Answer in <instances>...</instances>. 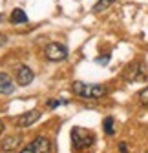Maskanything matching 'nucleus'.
Listing matches in <instances>:
<instances>
[{"instance_id":"20e7f679","label":"nucleus","mask_w":148,"mask_h":153,"mask_svg":"<svg viewBox=\"0 0 148 153\" xmlns=\"http://www.w3.org/2000/svg\"><path fill=\"white\" fill-rule=\"evenodd\" d=\"M51 151V142L46 137H37L31 144H28L20 153H49Z\"/></svg>"},{"instance_id":"f3484780","label":"nucleus","mask_w":148,"mask_h":153,"mask_svg":"<svg viewBox=\"0 0 148 153\" xmlns=\"http://www.w3.org/2000/svg\"><path fill=\"white\" fill-rule=\"evenodd\" d=\"M2 20H4V16H2V15H0V22H2Z\"/></svg>"},{"instance_id":"f257e3e1","label":"nucleus","mask_w":148,"mask_h":153,"mask_svg":"<svg viewBox=\"0 0 148 153\" xmlns=\"http://www.w3.org/2000/svg\"><path fill=\"white\" fill-rule=\"evenodd\" d=\"M73 93L81 99H101L108 93V88L102 84H88V82H75Z\"/></svg>"},{"instance_id":"f8f14e48","label":"nucleus","mask_w":148,"mask_h":153,"mask_svg":"<svg viewBox=\"0 0 148 153\" xmlns=\"http://www.w3.org/2000/svg\"><path fill=\"white\" fill-rule=\"evenodd\" d=\"M139 100H141V104H143V106H146V108H148V88H144V89L139 93Z\"/></svg>"},{"instance_id":"2eb2a0df","label":"nucleus","mask_w":148,"mask_h":153,"mask_svg":"<svg viewBox=\"0 0 148 153\" xmlns=\"http://www.w3.org/2000/svg\"><path fill=\"white\" fill-rule=\"evenodd\" d=\"M6 42H7V38H6L4 35H0V46H4Z\"/></svg>"},{"instance_id":"423d86ee","label":"nucleus","mask_w":148,"mask_h":153,"mask_svg":"<svg viewBox=\"0 0 148 153\" xmlns=\"http://www.w3.org/2000/svg\"><path fill=\"white\" fill-rule=\"evenodd\" d=\"M33 71L28 68V66H18V69H16V82L20 84V86H28V84H31L33 82Z\"/></svg>"},{"instance_id":"9d476101","label":"nucleus","mask_w":148,"mask_h":153,"mask_svg":"<svg viewBox=\"0 0 148 153\" xmlns=\"http://www.w3.org/2000/svg\"><path fill=\"white\" fill-rule=\"evenodd\" d=\"M114 2H115V0H97V4L93 6V11H95V13H101V11L108 9Z\"/></svg>"},{"instance_id":"39448f33","label":"nucleus","mask_w":148,"mask_h":153,"mask_svg":"<svg viewBox=\"0 0 148 153\" xmlns=\"http://www.w3.org/2000/svg\"><path fill=\"white\" fill-rule=\"evenodd\" d=\"M39 119H40V111L39 109H31V111L22 113L20 117L16 119V126L18 128H29V126H33Z\"/></svg>"},{"instance_id":"9b49d317","label":"nucleus","mask_w":148,"mask_h":153,"mask_svg":"<svg viewBox=\"0 0 148 153\" xmlns=\"http://www.w3.org/2000/svg\"><path fill=\"white\" fill-rule=\"evenodd\" d=\"M102 128H104V133H106V135H114V133H115L114 119H112V117H106V119H104V122H102Z\"/></svg>"},{"instance_id":"f03ea898","label":"nucleus","mask_w":148,"mask_h":153,"mask_svg":"<svg viewBox=\"0 0 148 153\" xmlns=\"http://www.w3.org/2000/svg\"><path fill=\"white\" fill-rule=\"evenodd\" d=\"M71 142L75 149H88L93 146L95 142V135L86 128H73L71 129Z\"/></svg>"},{"instance_id":"0eeeda50","label":"nucleus","mask_w":148,"mask_h":153,"mask_svg":"<svg viewBox=\"0 0 148 153\" xmlns=\"http://www.w3.org/2000/svg\"><path fill=\"white\" fill-rule=\"evenodd\" d=\"M15 91V82L11 80V76L7 73H0V93L9 95Z\"/></svg>"},{"instance_id":"6e6552de","label":"nucleus","mask_w":148,"mask_h":153,"mask_svg":"<svg viewBox=\"0 0 148 153\" xmlns=\"http://www.w3.org/2000/svg\"><path fill=\"white\" fill-rule=\"evenodd\" d=\"M18 144H20V137H18V135H9L2 142V151H13Z\"/></svg>"},{"instance_id":"dca6fc26","label":"nucleus","mask_w":148,"mask_h":153,"mask_svg":"<svg viewBox=\"0 0 148 153\" xmlns=\"http://www.w3.org/2000/svg\"><path fill=\"white\" fill-rule=\"evenodd\" d=\"M2 129H4V124H2V122H0V133H2Z\"/></svg>"},{"instance_id":"7ed1b4c3","label":"nucleus","mask_w":148,"mask_h":153,"mask_svg":"<svg viewBox=\"0 0 148 153\" xmlns=\"http://www.w3.org/2000/svg\"><path fill=\"white\" fill-rule=\"evenodd\" d=\"M44 55H46V59H48V60L61 62V60H64L66 56H68V48L62 46V44H59V42H51V44L46 46Z\"/></svg>"},{"instance_id":"1a4fd4ad","label":"nucleus","mask_w":148,"mask_h":153,"mask_svg":"<svg viewBox=\"0 0 148 153\" xmlns=\"http://www.w3.org/2000/svg\"><path fill=\"white\" fill-rule=\"evenodd\" d=\"M11 22L13 24H26L28 22V15L24 13V9H13V13H11Z\"/></svg>"},{"instance_id":"4468645a","label":"nucleus","mask_w":148,"mask_h":153,"mask_svg":"<svg viewBox=\"0 0 148 153\" xmlns=\"http://www.w3.org/2000/svg\"><path fill=\"white\" fill-rule=\"evenodd\" d=\"M108 59H110V55H104V56H101V59H97V62H99V64H106Z\"/></svg>"},{"instance_id":"ddd939ff","label":"nucleus","mask_w":148,"mask_h":153,"mask_svg":"<svg viewBox=\"0 0 148 153\" xmlns=\"http://www.w3.org/2000/svg\"><path fill=\"white\" fill-rule=\"evenodd\" d=\"M64 102H66V100H49L48 106H49V108H57L59 104H64Z\"/></svg>"}]
</instances>
